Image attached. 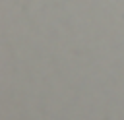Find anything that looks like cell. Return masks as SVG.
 <instances>
[]
</instances>
